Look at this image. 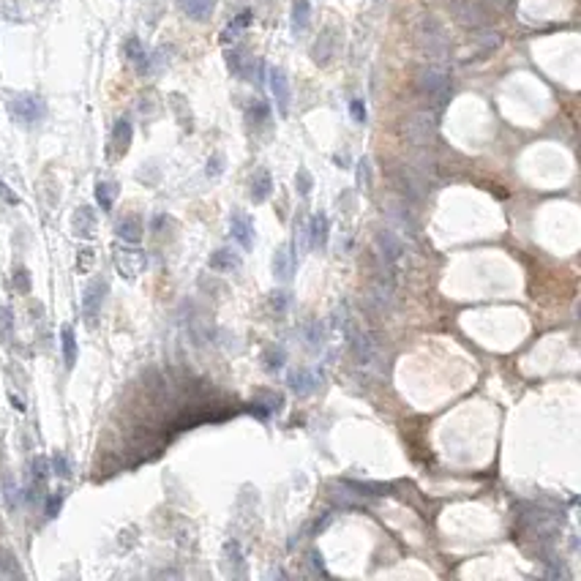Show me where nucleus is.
I'll use <instances>...</instances> for the list:
<instances>
[{
    "label": "nucleus",
    "instance_id": "4",
    "mask_svg": "<svg viewBox=\"0 0 581 581\" xmlns=\"http://www.w3.org/2000/svg\"><path fill=\"white\" fill-rule=\"evenodd\" d=\"M404 139L410 145H415V148H431L434 139H437V118H434V112H428V109L412 112L404 121Z\"/></svg>",
    "mask_w": 581,
    "mask_h": 581
},
{
    "label": "nucleus",
    "instance_id": "14",
    "mask_svg": "<svg viewBox=\"0 0 581 581\" xmlns=\"http://www.w3.org/2000/svg\"><path fill=\"white\" fill-rule=\"evenodd\" d=\"M96 226H98V216L91 205H79L74 210V216H71V232L77 238H93L96 235Z\"/></svg>",
    "mask_w": 581,
    "mask_h": 581
},
{
    "label": "nucleus",
    "instance_id": "31",
    "mask_svg": "<svg viewBox=\"0 0 581 581\" xmlns=\"http://www.w3.org/2000/svg\"><path fill=\"white\" fill-rule=\"evenodd\" d=\"M249 22H251V11H240L229 25L224 28V33H222V41L224 44H232L235 38H238V33L243 31V28H249Z\"/></svg>",
    "mask_w": 581,
    "mask_h": 581
},
{
    "label": "nucleus",
    "instance_id": "45",
    "mask_svg": "<svg viewBox=\"0 0 581 581\" xmlns=\"http://www.w3.org/2000/svg\"><path fill=\"white\" fill-rule=\"evenodd\" d=\"M0 199H3V202H8V205H17V202H20V196L11 192V189H8L3 180H0Z\"/></svg>",
    "mask_w": 581,
    "mask_h": 581
},
{
    "label": "nucleus",
    "instance_id": "41",
    "mask_svg": "<svg viewBox=\"0 0 581 581\" xmlns=\"http://www.w3.org/2000/svg\"><path fill=\"white\" fill-rule=\"evenodd\" d=\"M93 262H96V251H93V249H82L79 257H77V268H79L82 273H88V270L93 268Z\"/></svg>",
    "mask_w": 581,
    "mask_h": 581
},
{
    "label": "nucleus",
    "instance_id": "20",
    "mask_svg": "<svg viewBox=\"0 0 581 581\" xmlns=\"http://www.w3.org/2000/svg\"><path fill=\"white\" fill-rule=\"evenodd\" d=\"M327 229H330L327 216H325V213H314L311 222H309V229H306L309 246H311V249H325V246H327Z\"/></svg>",
    "mask_w": 581,
    "mask_h": 581
},
{
    "label": "nucleus",
    "instance_id": "44",
    "mask_svg": "<svg viewBox=\"0 0 581 581\" xmlns=\"http://www.w3.org/2000/svg\"><path fill=\"white\" fill-rule=\"evenodd\" d=\"M224 172V159L222 156H213L210 162H208V178H219Z\"/></svg>",
    "mask_w": 581,
    "mask_h": 581
},
{
    "label": "nucleus",
    "instance_id": "33",
    "mask_svg": "<svg viewBox=\"0 0 581 581\" xmlns=\"http://www.w3.org/2000/svg\"><path fill=\"white\" fill-rule=\"evenodd\" d=\"M224 565L229 568V565H238V571L243 573V554H240V546L235 543V541H229L224 546Z\"/></svg>",
    "mask_w": 581,
    "mask_h": 581
},
{
    "label": "nucleus",
    "instance_id": "1",
    "mask_svg": "<svg viewBox=\"0 0 581 581\" xmlns=\"http://www.w3.org/2000/svg\"><path fill=\"white\" fill-rule=\"evenodd\" d=\"M415 41H418V49L426 55L428 63H448L451 58V41H448V33L442 28V22L431 14H423L415 25Z\"/></svg>",
    "mask_w": 581,
    "mask_h": 581
},
{
    "label": "nucleus",
    "instance_id": "15",
    "mask_svg": "<svg viewBox=\"0 0 581 581\" xmlns=\"http://www.w3.org/2000/svg\"><path fill=\"white\" fill-rule=\"evenodd\" d=\"M268 79H270V93L276 98V107L281 115L290 112V79L281 68H270L268 71Z\"/></svg>",
    "mask_w": 581,
    "mask_h": 581
},
{
    "label": "nucleus",
    "instance_id": "28",
    "mask_svg": "<svg viewBox=\"0 0 581 581\" xmlns=\"http://www.w3.org/2000/svg\"><path fill=\"white\" fill-rule=\"evenodd\" d=\"M115 199H118V183H112V180H98L96 183V202L101 210H112V205H115Z\"/></svg>",
    "mask_w": 581,
    "mask_h": 581
},
{
    "label": "nucleus",
    "instance_id": "16",
    "mask_svg": "<svg viewBox=\"0 0 581 581\" xmlns=\"http://www.w3.org/2000/svg\"><path fill=\"white\" fill-rule=\"evenodd\" d=\"M295 268H297V257H295L292 243L279 246L276 254H273V276L281 279V281H290L292 276H295Z\"/></svg>",
    "mask_w": 581,
    "mask_h": 581
},
{
    "label": "nucleus",
    "instance_id": "34",
    "mask_svg": "<svg viewBox=\"0 0 581 581\" xmlns=\"http://www.w3.org/2000/svg\"><path fill=\"white\" fill-rule=\"evenodd\" d=\"M268 118H270V109H268V104H265V101H254V104L249 107V121H251L254 126H259V123H268Z\"/></svg>",
    "mask_w": 581,
    "mask_h": 581
},
{
    "label": "nucleus",
    "instance_id": "46",
    "mask_svg": "<svg viewBox=\"0 0 581 581\" xmlns=\"http://www.w3.org/2000/svg\"><path fill=\"white\" fill-rule=\"evenodd\" d=\"M357 180L369 186V162H360V175H357Z\"/></svg>",
    "mask_w": 581,
    "mask_h": 581
},
{
    "label": "nucleus",
    "instance_id": "37",
    "mask_svg": "<svg viewBox=\"0 0 581 581\" xmlns=\"http://www.w3.org/2000/svg\"><path fill=\"white\" fill-rule=\"evenodd\" d=\"M295 186H297V194H300V196H309V194H311V189H314V180H311L309 169H297V175H295Z\"/></svg>",
    "mask_w": 581,
    "mask_h": 581
},
{
    "label": "nucleus",
    "instance_id": "27",
    "mask_svg": "<svg viewBox=\"0 0 581 581\" xmlns=\"http://www.w3.org/2000/svg\"><path fill=\"white\" fill-rule=\"evenodd\" d=\"M61 350H63L65 369H74V363H77V336H74V327L71 325L61 327Z\"/></svg>",
    "mask_w": 581,
    "mask_h": 581
},
{
    "label": "nucleus",
    "instance_id": "25",
    "mask_svg": "<svg viewBox=\"0 0 581 581\" xmlns=\"http://www.w3.org/2000/svg\"><path fill=\"white\" fill-rule=\"evenodd\" d=\"M251 202L254 205H259V202H265L270 194H273V178H270V172L268 169H257L254 172V178H251Z\"/></svg>",
    "mask_w": 581,
    "mask_h": 581
},
{
    "label": "nucleus",
    "instance_id": "39",
    "mask_svg": "<svg viewBox=\"0 0 581 581\" xmlns=\"http://www.w3.org/2000/svg\"><path fill=\"white\" fill-rule=\"evenodd\" d=\"M14 287H17V292H22V295L31 292V273H28V268H17L14 270Z\"/></svg>",
    "mask_w": 581,
    "mask_h": 581
},
{
    "label": "nucleus",
    "instance_id": "36",
    "mask_svg": "<svg viewBox=\"0 0 581 581\" xmlns=\"http://www.w3.org/2000/svg\"><path fill=\"white\" fill-rule=\"evenodd\" d=\"M347 486H350V488H355V491L369 494V497H382V494L390 491L385 483H353V481H347Z\"/></svg>",
    "mask_w": 581,
    "mask_h": 581
},
{
    "label": "nucleus",
    "instance_id": "24",
    "mask_svg": "<svg viewBox=\"0 0 581 581\" xmlns=\"http://www.w3.org/2000/svg\"><path fill=\"white\" fill-rule=\"evenodd\" d=\"M281 404H284V398L279 393L262 390V393H257V398L251 404V412H257L259 418H268L270 412H281Z\"/></svg>",
    "mask_w": 581,
    "mask_h": 581
},
{
    "label": "nucleus",
    "instance_id": "30",
    "mask_svg": "<svg viewBox=\"0 0 581 581\" xmlns=\"http://www.w3.org/2000/svg\"><path fill=\"white\" fill-rule=\"evenodd\" d=\"M309 20H311V6H309V0H295V6H292V28H295V33L306 31Z\"/></svg>",
    "mask_w": 581,
    "mask_h": 581
},
{
    "label": "nucleus",
    "instance_id": "13",
    "mask_svg": "<svg viewBox=\"0 0 581 581\" xmlns=\"http://www.w3.org/2000/svg\"><path fill=\"white\" fill-rule=\"evenodd\" d=\"M131 137H134V129H131V121L129 118H121V121H115V126H112V137H109V156L112 159H121V156H126L131 148Z\"/></svg>",
    "mask_w": 581,
    "mask_h": 581
},
{
    "label": "nucleus",
    "instance_id": "40",
    "mask_svg": "<svg viewBox=\"0 0 581 581\" xmlns=\"http://www.w3.org/2000/svg\"><path fill=\"white\" fill-rule=\"evenodd\" d=\"M61 505H63V491H52V494H49V499H47L44 516L55 518V516H58V511H61Z\"/></svg>",
    "mask_w": 581,
    "mask_h": 581
},
{
    "label": "nucleus",
    "instance_id": "29",
    "mask_svg": "<svg viewBox=\"0 0 581 581\" xmlns=\"http://www.w3.org/2000/svg\"><path fill=\"white\" fill-rule=\"evenodd\" d=\"M284 363H287V350H284L281 344H273V347H268V350L262 353V366H265V371H281Z\"/></svg>",
    "mask_w": 581,
    "mask_h": 581
},
{
    "label": "nucleus",
    "instance_id": "47",
    "mask_svg": "<svg viewBox=\"0 0 581 581\" xmlns=\"http://www.w3.org/2000/svg\"><path fill=\"white\" fill-rule=\"evenodd\" d=\"M11 404H14V410H17V412H25V404H22V398H17L14 393H11Z\"/></svg>",
    "mask_w": 581,
    "mask_h": 581
},
{
    "label": "nucleus",
    "instance_id": "43",
    "mask_svg": "<svg viewBox=\"0 0 581 581\" xmlns=\"http://www.w3.org/2000/svg\"><path fill=\"white\" fill-rule=\"evenodd\" d=\"M3 491H6V505L14 511L17 508V486L11 483V475L3 478Z\"/></svg>",
    "mask_w": 581,
    "mask_h": 581
},
{
    "label": "nucleus",
    "instance_id": "42",
    "mask_svg": "<svg viewBox=\"0 0 581 581\" xmlns=\"http://www.w3.org/2000/svg\"><path fill=\"white\" fill-rule=\"evenodd\" d=\"M350 115H353L355 123H366L369 112H366V104H363L360 98H353V101H350Z\"/></svg>",
    "mask_w": 581,
    "mask_h": 581
},
{
    "label": "nucleus",
    "instance_id": "26",
    "mask_svg": "<svg viewBox=\"0 0 581 581\" xmlns=\"http://www.w3.org/2000/svg\"><path fill=\"white\" fill-rule=\"evenodd\" d=\"M115 232H118V238H121L123 243H139L145 226H142V219H139V216H126L123 222H118Z\"/></svg>",
    "mask_w": 581,
    "mask_h": 581
},
{
    "label": "nucleus",
    "instance_id": "5",
    "mask_svg": "<svg viewBox=\"0 0 581 581\" xmlns=\"http://www.w3.org/2000/svg\"><path fill=\"white\" fill-rule=\"evenodd\" d=\"M112 259H115V268L123 279L134 281L137 276H142V270L148 268V254L142 249H137L134 243H115L112 246Z\"/></svg>",
    "mask_w": 581,
    "mask_h": 581
},
{
    "label": "nucleus",
    "instance_id": "10",
    "mask_svg": "<svg viewBox=\"0 0 581 581\" xmlns=\"http://www.w3.org/2000/svg\"><path fill=\"white\" fill-rule=\"evenodd\" d=\"M229 235L240 249H251L254 246V222L246 210H232L229 216Z\"/></svg>",
    "mask_w": 581,
    "mask_h": 581
},
{
    "label": "nucleus",
    "instance_id": "3",
    "mask_svg": "<svg viewBox=\"0 0 581 581\" xmlns=\"http://www.w3.org/2000/svg\"><path fill=\"white\" fill-rule=\"evenodd\" d=\"M8 115L20 126H36V123L44 121L47 104H44V98L36 96V93H17V96L8 98Z\"/></svg>",
    "mask_w": 581,
    "mask_h": 581
},
{
    "label": "nucleus",
    "instance_id": "32",
    "mask_svg": "<svg viewBox=\"0 0 581 581\" xmlns=\"http://www.w3.org/2000/svg\"><path fill=\"white\" fill-rule=\"evenodd\" d=\"M14 339V311L8 306H0V341L11 344Z\"/></svg>",
    "mask_w": 581,
    "mask_h": 581
},
{
    "label": "nucleus",
    "instance_id": "9",
    "mask_svg": "<svg viewBox=\"0 0 581 581\" xmlns=\"http://www.w3.org/2000/svg\"><path fill=\"white\" fill-rule=\"evenodd\" d=\"M107 290H109L107 281L96 279V281H91V284L85 287V292H82V317H85L88 327H96L98 317H101L104 297H107Z\"/></svg>",
    "mask_w": 581,
    "mask_h": 581
},
{
    "label": "nucleus",
    "instance_id": "12",
    "mask_svg": "<svg viewBox=\"0 0 581 581\" xmlns=\"http://www.w3.org/2000/svg\"><path fill=\"white\" fill-rule=\"evenodd\" d=\"M287 385H290V390L292 393H297V396H311V393L317 390V385H320V377H317L314 369L300 366V369H292L290 374H287Z\"/></svg>",
    "mask_w": 581,
    "mask_h": 581
},
{
    "label": "nucleus",
    "instance_id": "22",
    "mask_svg": "<svg viewBox=\"0 0 581 581\" xmlns=\"http://www.w3.org/2000/svg\"><path fill=\"white\" fill-rule=\"evenodd\" d=\"M300 333H303V341H306V350H309V353L317 355V353L325 347V327L320 320H306Z\"/></svg>",
    "mask_w": 581,
    "mask_h": 581
},
{
    "label": "nucleus",
    "instance_id": "21",
    "mask_svg": "<svg viewBox=\"0 0 581 581\" xmlns=\"http://www.w3.org/2000/svg\"><path fill=\"white\" fill-rule=\"evenodd\" d=\"M123 49H126V58L134 63V68H137L139 74H150V55L145 52L142 41H139L137 36L126 38V47H123Z\"/></svg>",
    "mask_w": 581,
    "mask_h": 581
},
{
    "label": "nucleus",
    "instance_id": "11",
    "mask_svg": "<svg viewBox=\"0 0 581 581\" xmlns=\"http://www.w3.org/2000/svg\"><path fill=\"white\" fill-rule=\"evenodd\" d=\"M344 333H347V339H350V350H353L355 360L360 363V366H369V363L374 360V353H377L374 339H371L366 330H357V327H353V325H350Z\"/></svg>",
    "mask_w": 581,
    "mask_h": 581
},
{
    "label": "nucleus",
    "instance_id": "8",
    "mask_svg": "<svg viewBox=\"0 0 581 581\" xmlns=\"http://www.w3.org/2000/svg\"><path fill=\"white\" fill-rule=\"evenodd\" d=\"M390 180H393V186H396L398 192L404 194V199H412V202H418V199H423V196H426V183L420 180L418 172H415L412 166L396 164V166H393V172H390Z\"/></svg>",
    "mask_w": 581,
    "mask_h": 581
},
{
    "label": "nucleus",
    "instance_id": "38",
    "mask_svg": "<svg viewBox=\"0 0 581 581\" xmlns=\"http://www.w3.org/2000/svg\"><path fill=\"white\" fill-rule=\"evenodd\" d=\"M270 309L276 311V314H284L287 309H290V292L279 290L270 295Z\"/></svg>",
    "mask_w": 581,
    "mask_h": 581
},
{
    "label": "nucleus",
    "instance_id": "6",
    "mask_svg": "<svg viewBox=\"0 0 581 581\" xmlns=\"http://www.w3.org/2000/svg\"><path fill=\"white\" fill-rule=\"evenodd\" d=\"M451 14L458 25L467 28H486L491 20V8L486 6V0H451Z\"/></svg>",
    "mask_w": 581,
    "mask_h": 581
},
{
    "label": "nucleus",
    "instance_id": "7",
    "mask_svg": "<svg viewBox=\"0 0 581 581\" xmlns=\"http://www.w3.org/2000/svg\"><path fill=\"white\" fill-rule=\"evenodd\" d=\"M502 44V36L497 31H483V28H478V33L470 38V44L461 49V63H472V61H481V58H486V55H491L497 47Z\"/></svg>",
    "mask_w": 581,
    "mask_h": 581
},
{
    "label": "nucleus",
    "instance_id": "18",
    "mask_svg": "<svg viewBox=\"0 0 581 581\" xmlns=\"http://www.w3.org/2000/svg\"><path fill=\"white\" fill-rule=\"evenodd\" d=\"M226 65H229V71H232L235 77L251 79V77H254V65H257V61H254L249 52H243V49H229V52H226Z\"/></svg>",
    "mask_w": 581,
    "mask_h": 581
},
{
    "label": "nucleus",
    "instance_id": "23",
    "mask_svg": "<svg viewBox=\"0 0 581 581\" xmlns=\"http://www.w3.org/2000/svg\"><path fill=\"white\" fill-rule=\"evenodd\" d=\"M178 6H180V11H183L189 20H194V22H205V20L213 14L216 0H178Z\"/></svg>",
    "mask_w": 581,
    "mask_h": 581
},
{
    "label": "nucleus",
    "instance_id": "35",
    "mask_svg": "<svg viewBox=\"0 0 581 581\" xmlns=\"http://www.w3.org/2000/svg\"><path fill=\"white\" fill-rule=\"evenodd\" d=\"M52 472H55L58 478H68V475H71V461H68V456H65L63 451H58L52 456Z\"/></svg>",
    "mask_w": 581,
    "mask_h": 581
},
{
    "label": "nucleus",
    "instance_id": "17",
    "mask_svg": "<svg viewBox=\"0 0 581 581\" xmlns=\"http://www.w3.org/2000/svg\"><path fill=\"white\" fill-rule=\"evenodd\" d=\"M336 49H339V36L333 28H325L317 38V44H314V49H311V58L320 65H325L336 58Z\"/></svg>",
    "mask_w": 581,
    "mask_h": 581
},
{
    "label": "nucleus",
    "instance_id": "19",
    "mask_svg": "<svg viewBox=\"0 0 581 581\" xmlns=\"http://www.w3.org/2000/svg\"><path fill=\"white\" fill-rule=\"evenodd\" d=\"M208 265H210V270H219V273H235V270H240L243 257L232 249H219V251L210 254Z\"/></svg>",
    "mask_w": 581,
    "mask_h": 581
},
{
    "label": "nucleus",
    "instance_id": "2",
    "mask_svg": "<svg viewBox=\"0 0 581 581\" xmlns=\"http://www.w3.org/2000/svg\"><path fill=\"white\" fill-rule=\"evenodd\" d=\"M418 91L426 98H431L437 107H445L451 96V74L442 63H428L418 74Z\"/></svg>",
    "mask_w": 581,
    "mask_h": 581
}]
</instances>
